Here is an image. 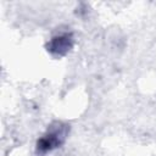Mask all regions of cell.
I'll list each match as a JSON object with an SVG mask.
<instances>
[{"instance_id":"1","label":"cell","mask_w":156,"mask_h":156,"mask_svg":"<svg viewBox=\"0 0 156 156\" xmlns=\"http://www.w3.org/2000/svg\"><path fill=\"white\" fill-rule=\"evenodd\" d=\"M69 127L61 122H55L49 127V129L37 140V152L40 155L48 154L57 147H60L68 134Z\"/></svg>"},{"instance_id":"2","label":"cell","mask_w":156,"mask_h":156,"mask_svg":"<svg viewBox=\"0 0 156 156\" xmlns=\"http://www.w3.org/2000/svg\"><path fill=\"white\" fill-rule=\"evenodd\" d=\"M73 44H74L73 34L71 32H65V33H60V34L54 35L46 43L45 49L52 56L62 57L72 50Z\"/></svg>"}]
</instances>
